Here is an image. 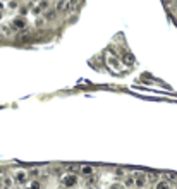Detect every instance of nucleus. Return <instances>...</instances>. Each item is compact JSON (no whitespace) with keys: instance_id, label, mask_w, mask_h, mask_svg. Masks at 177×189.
Wrapping results in <instances>:
<instances>
[{"instance_id":"f257e3e1","label":"nucleus","mask_w":177,"mask_h":189,"mask_svg":"<svg viewBox=\"0 0 177 189\" xmlns=\"http://www.w3.org/2000/svg\"><path fill=\"white\" fill-rule=\"evenodd\" d=\"M12 29H24L26 28V19L22 17V16H19V17H14L11 22Z\"/></svg>"},{"instance_id":"f03ea898","label":"nucleus","mask_w":177,"mask_h":189,"mask_svg":"<svg viewBox=\"0 0 177 189\" xmlns=\"http://www.w3.org/2000/svg\"><path fill=\"white\" fill-rule=\"evenodd\" d=\"M79 5V0H67L66 2V7H64V12H72V11H76V7Z\"/></svg>"},{"instance_id":"7ed1b4c3","label":"nucleus","mask_w":177,"mask_h":189,"mask_svg":"<svg viewBox=\"0 0 177 189\" xmlns=\"http://www.w3.org/2000/svg\"><path fill=\"white\" fill-rule=\"evenodd\" d=\"M64 186H67V187H72V186H76V182H78V179H76V175H67V177H64Z\"/></svg>"},{"instance_id":"20e7f679","label":"nucleus","mask_w":177,"mask_h":189,"mask_svg":"<svg viewBox=\"0 0 177 189\" xmlns=\"http://www.w3.org/2000/svg\"><path fill=\"white\" fill-rule=\"evenodd\" d=\"M11 33H12V26H7V24H0V34L2 36H11Z\"/></svg>"},{"instance_id":"39448f33","label":"nucleus","mask_w":177,"mask_h":189,"mask_svg":"<svg viewBox=\"0 0 177 189\" xmlns=\"http://www.w3.org/2000/svg\"><path fill=\"white\" fill-rule=\"evenodd\" d=\"M124 62L129 64V65H133V64L136 62V60H134V55H133L131 52H125V53H124Z\"/></svg>"},{"instance_id":"423d86ee","label":"nucleus","mask_w":177,"mask_h":189,"mask_svg":"<svg viewBox=\"0 0 177 189\" xmlns=\"http://www.w3.org/2000/svg\"><path fill=\"white\" fill-rule=\"evenodd\" d=\"M26 177H28V175H26V172H22V170L16 172V175H14V179H16L17 182H24V181H26Z\"/></svg>"},{"instance_id":"0eeeda50","label":"nucleus","mask_w":177,"mask_h":189,"mask_svg":"<svg viewBox=\"0 0 177 189\" xmlns=\"http://www.w3.org/2000/svg\"><path fill=\"white\" fill-rule=\"evenodd\" d=\"M81 174L84 175V177H89V175H93V167H89V165H84V167H81Z\"/></svg>"},{"instance_id":"6e6552de","label":"nucleus","mask_w":177,"mask_h":189,"mask_svg":"<svg viewBox=\"0 0 177 189\" xmlns=\"http://www.w3.org/2000/svg\"><path fill=\"white\" fill-rule=\"evenodd\" d=\"M107 64H108L110 67H119V64H120V62H119L115 57H108V59H107Z\"/></svg>"},{"instance_id":"1a4fd4ad","label":"nucleus","mask_w":177,"mask_h":189,"mask_svg":"<svg viewBox=\"0 0 177 189\" xmlns=\"http://www.w3.org/2000/svg\"><path fill=\"white\" fill-rule=\"evenodd\" d=\"M157 189H170V184L165 181H160V182H157Z\"/></svg>"},{"instance_id":"9d476101","label":"nucleus","mask_w":177,"mask_h":189,"mask_svg":"<svg viewBox=\"0 0 177 189\" xmlns=\"http://www.w3.org/2000/svg\"><path fill=\"white\" fill-rule=\"evenodd\" d=\"M146 179L150 182H155V181H158V174H157V172H150V174L146 175Z\"/></svg>"},{"instance_id":"9b49d317","label":"nucleus","mask_w":177,"mask_h":189,"mask_svg":"<svg viewBox=\"0 0 177 189\" xmlns=\"http://www.w3.org/2000/svg\"><path fill=\"white\" fill-rule=\"evenodd\" d=\"M40 187H41V184L38 181H33L30 186H28V189H40Z\"/></svg>"},{"instance_id":"f8f14e48","label":"nucleus","mask_w":177,"mask_h":189,"mask_svg":"<svg viewBox=\"0 0 177 189\" xmlns=\"http://www.w3.org/2000/svg\"><path fill=\"white\" fill-rule=\"evenodd\" d=\"M45 22H47V19L38 17V19H36V28H43V26H45Z\"/></svg>"},{"instance_id":"ddd939ff","label":"nucleus","mask_w":177,"mask_h":189,"mask_svg":"<svg viewBox=\"0 0 177 189\" xmlns=\"http://www.w3.org/2000/svg\"><path fill=\"white\" fill-rule=\"evenodd\" d=\"M45 19H47V21H50V19H55V12H48V14L45 16Z\"/></svg>"},{"instance_id":"4468645a","label":"nucleus","mask_w":177,"mask_h":189,"mask_svg":"<svg viewBox=\"0 0 177 189\" xmlns=\"http://www.w3.org/2000/svg\"><path fill=\"white\" fill-rule=\"evenodd\" d=\"M167 179H172V181H177V175L174 174V172H169V174H167Z\"/></svg>"},{"instance_id":"2eb2a0df","label":"nucleus","mask_w":177,"mask_h":189,"mask_svg":"<svg viewBox=\"0 0 177 189\" xmlns=\"http://www.w3.org/2000/svg\"><path fill=\"white\" fill-rule=\"evenodd\" d=\"M143 184H144V179H143V177H138V179H136V186H139V187H141Z\"/></svg>"},{"instance_id":"dca6fc26","label":"nucleus","mask_w":177,"mask_h":189,"mask_svg":"<svg viewBox=\"0 0 177 189\" xmlns=\"http://www.w3.org/2000/svg\"><path fill=\"white\" fill-rule=\"evenodd\" d=\"M47 7H48V2H47V0L40 2V9H45V11H47Z\"/></svg>"},{"instance_id":"f3484780","label":"nucleus","mask_w":177,"mask_h":189,"mask_svg":"<svg viewBox=\"0 0 177 189\" xmlns=\"http://www.w3.org/2000/svg\"><path fill=\"white\" fill-rule=\"evenodd\" d=\"M30 175H31V177H36V175H38V170H36V169H34V170H31Z\"/></svg>"},{"instance_id":"a211bd4d","label":"nucleus","mask_w":177,"mask_h":189,"mask_svg":"<svg viewBox=\"0 0 177 189\" xmlns=\"http://www.w3.org/2000/svg\"><path fill=\"white\" fill-rule=\"evenodd\" d=\"M115 175H124V170H122V169H117V170H115Z\"/></svg>"},{"instance_id":"6ab92c4d","label":"nucleus","mask_w":177,"mask_h":189,"mask_svg":"<svg viewBox=\"0 0 177 189\" xmlns=\"http://www.w3.org/2000/svg\"><path fill=\"white\" fill-rule=\"evenodd\" d=\"M11 184H12L11 179H5V186H7V187H11Z\"/></svg>"},{"instance_id":"aec40b11","label":"nucleus","mask_w":177,"mask_h":189,"mask_svg":"<svg viewBox=\"0 0 177 189\" xmlns=\"http://www.w3.org/2000/svg\"><path fill=\"white\" fill-rule=\"evenodd\" d=\"M0 189H4V187H2V186H0Z\"/></svg>"}]
</instances>
